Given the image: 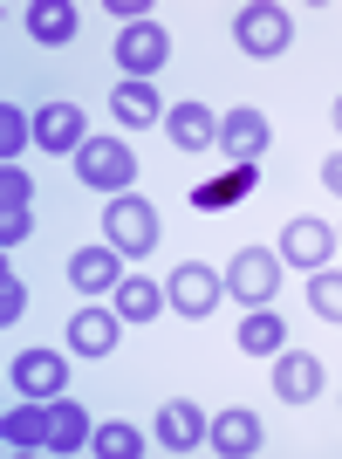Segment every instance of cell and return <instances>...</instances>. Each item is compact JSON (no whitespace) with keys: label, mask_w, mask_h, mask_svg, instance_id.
Wrapping results in <instances>:
<instances>
[{"label":"cell","mask_w":342,"mask_h":459,"mask_svg":"<svg viewBox=\"0 0 342 459\" xmlns=\"http://www.w3.org/2000/svg\"><path fill=\"white\" fill-rule=\"evenodd\" d=\"M336 247H342V233H336Z\"/></svg>","instance_id":"4dcf8cb0"},{"label":"cell","mask_w":342,"mask_h":459,"mask_svg":"<svg viewBox=\"0 0 342 459\" xmlns=\"http://www.w3.org/2000/svg\"><path fill=\"white\" fill-rule=\"evenodd\" d=\"M206 446H212V453H227V459L261 453V419H253V411H219V419L206 425Z\"/></svg>","instance_id":"e0dca14e"},{"label":"cell","mask_w":342,"mask_h":459,"mask_svg":"<svg viewBox=\"0 0 342 459\" xmlns=\"http://www.w3.org/2000/svg\"><path fill=\"white\" fill-rule=\"evenodd\" d=\"M274 398H287V404L322 398V364H315L308 350H281V357H274Z\"/></svg>","instance_id":"8fae6325"},{"label":"cell","mask_w":342,"mask_h":459,"mask_svg":"<svg viewBox=\"0 0 342 459\" xmlns=\"http://www.w3.org/2000/svg\"><path fill=\"white\" fill-rule=\"evenodd\" d=\"M171 35L158 21H137V28H116V69H131V82H151V69H165Z\"/></svg>","instance_id":"8992f818"},{"label":"cell","mask_w":342,"mask_h":459,"mask_svg":"<svg viewBox=\"0 0 342 459\" xmlns=\"http://www.w3.org/2000/svg\"><path fill=\"white\" fill-rule=\"evenodd\" d=\"M336 131H342V96H336Z\"/></svg>","instance_id":"f546056e"},{"label":"cell","mask_w":342,"mask_h":459,"mask_svg":"<svg viewBox=\"0 0 342 459\" xmlns=\"http://www.w3.org/2000/svg\"><path fill=\"white\" fill-rule=\"evenodd\" d=\"M240 350H247V357H281L287 350V323L274 316V308H253L247 323H240Z\"/></svg>","instance_id":"44dd1931"},{"label":"cell","mask_w":342,"mask_h":459,"mask_svg":"<svg viewBox=\"0 0 342 459\" xmlns=\"http://www.w3.org/2000/svg\"><path fill=\"white\" fill-rule=\"evenodd\" d=\"M28 137H35V117H21L14 103H7V110H0V158L14 165V158H21V144H28Z\"/></svg>","instance_id":"d4e9b609"},{"label":"cell","mask_w":342,"mask_h":459,"mask_svg":"<svg viewBox=\"0 0 342 459\" xmlns=\"http://www.w3.org/2000/svg\"><path fill=\"white\" fill-rule=\"evenodd\" d=\"M116 336H124V316H116V308H76V323H69V350H76V357H110Z\"/></svg>","instance_id":"4fadbf2b"},{"label":"cell","mask_w":342,"mask_h":459,"mask_svg":"<svg viewBox=\"0 0 342 459\" xmlns=\"http://www.w3.org/2000/svg\"><path fill=\"white\" fill-rule=\"evenodd\" d=\"M76 178H82V186H96V192H124L137 178L131 144H124V137H90V144L76 152Z\"/></svg>","instance_id":"3957f363"},{"label":"cell","mask_w":342,"mask_h":459,"mask_svg":"<svg viewBox=\"0 0 342 459\" xmlns=\"http://www.w3.org/2000/svg\"><path fill=\"white\" fill-rule=\"evenodd\" d=\"M90 439H96L90 411H82L69 391H62V398H48V453H82Z\"/></svg>","instance_id":"9a60e30c"},{"label":"cell","mask_w":342,"mask_h":459,"mask_svg":"<svg viewBox=\"0 0 342 459\" xmlns=\"http://www.w3.org/2000/svg\"><path fill=\"white\" fill-rule=\"evenodd\" d=\"M0 439H7V453H48V398H21L0 419Z\"/></svg>","instance_id":"7c38bea8"},{"label":"cell","mask_w":342,"mask_h":459,"mask_svg":"<svg viewBox=\"0 0 342 459\" xmlns=\"http://www.w3.org/2000/svg\"><path fill=\"white\" fill-rule=\"evenodd\" d=\"M90 446H96L103 459H137V453H144V432L116 419V425H96V439H90Z\"/></svg>","instance_id":"603a6c76"},{"label":"cell","mask_w":342,"mask_h":459,"mask_svg":"<svg viewBox=\"0 0 342 459\" xmlns=\"http://www.w3.org/2000/svg\"><path fill=\"white\" fill-rule=\"evenodd\" d=\"M116 295V316H124V323H158V316H165V281H144V274H124V281L110 288Z\"/></svg>","instance_id":"d6986e66"},{"label":"cell","mask_w":342,"mask_h":459,"mask_svg":"<svg viewBox=\"0 0 342 459\" xmlns=\"http://www.w3.org/2000/svg\"><path fill=\"white\" fill-rule=\"evenodd\" d=\"M227 288H233V302L267 308V302H274V288H281V254L240 247V254H233V268H227Z\"/></svg>","instance_id":"277c9868"},{"label":"cell","mask_w":342,"mask_h":459,"mask_svg":"<svg viewBox=\"0 0 342 459\" xmlns=\"http://www.w3.org/2000/svg\"><path fill=\"white\" fill-rule=\"evenodd\" d=\"M233 41H240L247 56L274 62V56H287V41H295V14H287L281 0H253V7L233 14Z\"/></svg>","instance_id":"6da1fadb"},{"label":"cell","mask_w":342,"mask_h":459,"mask_svg":"<svg viewBox=\"0 0 342 459\" xmlns=\"http://www.w3.org/2000/svg\"><path fill=\"white\" fill-rule=\"evenodd\" d=\"M267 144H274V124H267L261 110H247V103H240L233 117H219V152H227L233 165H253Z\"/></svg>","instance_id":"9c48e42d"},{"label":"cell","mask_w":342,"mask_h":459,"mask_svg":"<svg viewBox=\"0 0 342 459\" xmlns=\"http://www.w3.org/2000/svg\"><path fill=\"white\" fill-rule=\"evenodd\" d=\"M287 261V268H329V254H336V227H322V220H287L281 233V247H274Z\"/></svg>","instance_id":"52a82bcc"},{"label":"cell","mask_w":342,"mask_h":459,"mask_svg":"<svg viewBox=\"0 0 342 459\" xmlns=\"http://www.w3.org/2000/svg\"><path fill=\"white\" fill-rule=\"evenodd\" d=\"M308 308H315L322 323H342V274L315 268V281H308Z\"/></svg>","instance_id":"cb8c5ba5"},{"label":"cell","mask_w":342,"mask_h":459,"mask_svg":"<svg viewBox=\"0 0 342 459\" xmlns=\"http://www.w3.org/2000/svg\"><path fill=\"white\" fill-rule=\"evenodd\" d=\"M110 110L124 131H144V124H165V103H158L151 82H116L110 90Z\"/></svg>","instance_id":"ffe728a7"},{"label":"cell","mask_w":342,"mask_h":459,"mask_svg":"<svg viewBox=\"0 0 342 459\" xmlns=\"http://www.w3.org/2000/svg\"><path fill=\"white\" fill-rule=\"evenodd\" d=\"M69 281L82 288V295H103V288H116L124 281V254L103 240V247H82L76 261H69Z\"/></svg>","instance_id":"ac0fdd59"},{"label":"cell","mask_w":342,"mask_h":459,"mask_svg":"<svg viewBox=\"0 0 342 459\" xmlns=\"http://www.w3.org/2000/svg\"><path fill=\"white\" fill-rule=\"evenodd\" d=\"M206 425L212 419L192 398H171L165 411H158V446H165V453H199V446H206Z\"/></svg>","instance_id":"30bf717a"},{"label":"cell","mask_w":342,"mask_h":459,"mask_svg":"<svg viewBox=\"0 0 342 459\" xmlns=\"http://www.w3.org/2000/svg\"><path fill=\"white\" fill-rule=\"evenodd\" d=\"M28 35H35V41H76V7L35 0V7H28Z\"/></svg>","instance_id":"7402d4cb"},{"label":"cell","mask_w":342,"mask_h":459,"mask_svg":"<svg viewBox=\"0 0 342 459\" xmlns=\"http://www.w3.org/2000/svg\"><path fill=\"white\" fill-rule=\"evenodd\" d=\"M322 186H329V192H336V199H342V152H336V158H329V165H322Z\"/></svg>","instance_id":"f1b7e54d"},{"label":"cell","mask_w":342,"mask_h":459,"mask_svg":"<svg viewBox=\"0 0 342 459\" xmlns=\"http://www.w3.org/2000/svg\"><path fill=\"white\" fill-rule=\"evenodd\" d=\"M14 391H21V398H62V391H69L62 350H21V357H14Z\"/></svg>","instance_id":"ba28073f"},{"label":"cell","mask_w":342,"mask_h":459,"mask_svg":"<svg viewBox=\"0 0 342 459\" xmlns=\"http://www.w3.org/2000/svg\"><path fill=\"white\" fill-rule=\"evenodd\" d=\"M219 295H227V274L206 268V261H185V268L165 281V302L178 308V316H192V323H199V316H212V308H219Z\"/></svg>","instance_id":"5b68a950"},{"label":"cell","mask_w":342,"mask_h":459,"mask_svg":"<svg viewBox=\"0 0 342 459\" xmlns=\"http://www.w3.org/2000/svg\"><path fill=\"white\" fill-rule=\"evenodd\" d=\"M21 308H28V288H21L14 274H0V323L14 329V316H21Z\"/></svg>","instance_id":"4316f807"},{"label":"cell","mask_w":342,"mask_h":459,"mask_svg":"<svg viewBox=\"0 0 342 459\" xmlns=\"http://www.w3.org/2000/svg\"><path fill=\"white\" fill-rule=\"evenodd\" d=\"M35 144L41 152H82L90 137H82V110L76 103H48V110H35Z\"/></svg>","instance_id":"2e32d148"},{"label":"cell","mask_w":342,"mask_h":459,"mask_svg":"<svg viewBox=\"0 0 342 459\" xmlns=\"http://www.w3.org/2000/svg\"><path fill=\"white\" fill-rule=\"evenodd\" d=\"M28 199H35V178L21 172V165H0V212H7V206H28Z\"/></svg>","instance_id":"484cf974"},{"label":"cell","mask_w":342,"mask_h":459,"mask_svg":"<svg viewBox=\"0 0 342 459\" xmlns=\"http://www.w3.org/2000/svg\"><path fill=\"white\" fill-rule=\"evenodd\" d=\"M28 233H35L28 206H7V212H0V240H7V247H14V240H28Z\"/></svg>","instance_id":"83f0119b"},{"label":"cell","mask_w":342,"mask_h":459,"mask_svg":"<svg viewBox=\"0 0 342 459\" xmlns=\"http://www.w3.org/2000/svg\"><path fill=\"white\" fill-rule=\"evenodd\" d=\"M103 240H110L116 254H151L158 247V212L137 199V192H116L110 206H103Z\"/></svg>","instance_id":"7a4b0ae2"},{"label":"cell","mask_w":342,"mask_h":459,"mask_svg":"<svg viewBox=\"0 0 342 459\" xmlns=\"http://www.w3.org/2000/svg\"><path fill=\"white\" fill-rule=\"evenodd\" d=\"M165 137L178 152H212L219 144V117L206 103H178V110H165Z\"/></svg>","instance_id":"5bb4252c"}]
</instances>
